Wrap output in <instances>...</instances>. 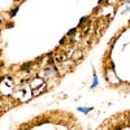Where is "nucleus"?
<instances>
[{
  "label": "nucleus",
  "instance_id": "nucleus-1",
  "mask_svg": "<svg viewBox=\"0 0 130 130\" xmlns=\"http://www.w3.org/2000/svg\"><path fill=\"white\" fill-rule=\"evenodd\" d=\"M43 83H44V82H43V79L39 78V77H37V78L32 79V82H31V85H30V87H31L32 90H35V89L39 87V86H42Z\"/></svg>",
  "mask_w": 130,
  "mask_h": 130
},
{
  "label": "nucleus",
  "instance_id": "nucleus-2",
  "mask_svg": "<svg viewBox=\"0 0 130 130\" xmlns=\"http://www.w3.org/2000/svg\"><path fill=\"white\" fill-rule=\"evenodd\" d=\"M113 75H115V73H113V72H111V70L108 72V79H109V82H112L113 85H116V83L120 82V79H118V78H115Z\"/></svg>",
  "mask_w": 130,
  "mask_h": 130
},
{
  "label": "nucleus",
  "instance_id": "nucleus-3",
  "mask_svg": "<svg viewBox=\"0 0 130 130\" xmlns=\"http://www.w3.org/2000/svg\"><path fill=\"white\" fill-rule=\"evenodd\" d=\"M81 57H82V51H79V50H78V51H75V52L73 53V55H72V59H73L74 61L79 60Z\"/></svg>",
  "mask_w": 130,
  "mask_h": 130
},
{
  "label": "nucleus",
  "instance_id": "nucleus-4",
  "mask_svg": "<svg viewBox=\"0 0 130 130\" xmlns=\"http://www.w3.org/2000/svg\"><path fill=\"white\" fill-rule=\"evenodd\" d=\"M44 90H46V85H44V83H43L40 89H35V90H32V94H34V95H38V94H40V92H43V91H44Z\"/></svg>",
  "mask_w": 130,
  "mask_h": 130
},
{
  "label": "nucleus",
  "instance_id": "nucleus-5",
  "mask_svg": "<svg viewBox=\"0 0 130 130\" xmlns=\"http://www.w3.org/2000/svg\"><path fill=\"white\" fill-rule=\"evenodd\" d=\"M78 111H79V112H83V113H89L90 111H92V108H91V107H90V108H82V107H79Z\"/></svg>",
  "mask_w": 130,
  "mask_h": 130
},
{
  "label": "nucleus",
  "instance_id": "nucleus-6",
  "mask_svg": "<svg viewBox=\"0 0 130 130\" xmlns=\"http://www.w3.org/2000/svg\"><path fill=\"white\" fill-rule=\"evenodd\" d=\"M87 20H89V17H83V18H81V20H79V24H78V26H82V25H85V22H86Z\"/></svg>",
  "mask_w": 130,
  "mask_h": 130
},
{
  "label": "nucleus",
  "instance_id": "nucleus-7",
  "mask_svg": "<svg viewBox=\"0 0 130 130\" xmlns=\"http://www.w3.org/2000/svg\"><path fill=\"white\" fill-rule=\"evenodd\" d=\"M96 86H98V77H96V75H94V82L91 85V87L94 89V87H96Z\"/></svg>",
  "mask_w": 130,
  "mask_h": 130
},
{
  "label": "nucleus",
  "instance_id": "nucleus-8",
  "mask_svg": "<svg viewBox=\"0 0 130 130\" xmlns=\"http://www.w3.org/2000/svg\"><path fill=\"white\" fill-rule=\"evenodd\" d=\"M31 62H26V64H24V67H22V69H30L31 68Z\"/></svg>",
  "mask_w": 130,
  "mask_h": 130
},
{
  "label": "nucleus",
  "instance_id": "nucleus-9",
  "mask_svg": "<svg viewBox=\"0 0 130 130\" xmlns=\"http://www.w3.org/2000/svg\"><path fill=\"white\" fill-rule=\"evenodd\" d=\"M75 30H77V29H72V30H69V32H68V37H72V35H74Z\"/></svg>",
  "mask_w": 130,
  "mask_h": 130
},
{
  "label": "nucleus",
  "instance_id": "nucleus-10",
  "mask_svg": "<svg viewBox=\"0 0 130 130\" xmlns=\"http://www.w3.org/2000/svg\"><path fill=\"white\" fill-rule=\"evenodd\" d=\"M103 2H104V0H99V4H102Z\"/></svg>",
  "mask_w": 130,
  "mask_h": 130
}]
</instances>
